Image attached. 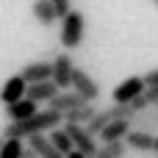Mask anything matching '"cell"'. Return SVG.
I'll list each match as a JSON object with an SVG mask.
<instances>
[{"label":"cell","instance_id":"7402d4cb","mask_svg":"<svg viewBox=\"0 0 158 158\" xmlns=\"http://www.w3.org/2000/svg\"><path fill=\"white\" fill-rule=\"evenodd\" d=\"M50 3H53V11H56L58 19H64V17L72 11V0H50Z\"/></svg>","mask_w":158,"mask_h":158},{"label":"cell","instance_id":"7a4b0ae2","mask_svg":"<svg viewBox=\"0 0 158 158\" xmlns=\"http://www.w3.org/2000/svg\"><path fill=\"white\" fill-rule=\"evenodd\" d=\"M83 33H86V17L72 8V11L61 19V36H58V39H61V47H67V50L81 47Z\"/></svg>","mask_w":158,"mask_h":158},{"label":"cell","instance_id":"8fae6325","mask_svg":"<svg viewBox=\"0 0 158 158\" xmlns=\"http://www.w3.org/2000/svg\"><path fill=\"white\" fill-rule=\"evenodd\" d=\"M33 114H39V106H36L33 100H28V97L17 100V103H11V106H6L8 122H22V119H28V117H33Z\"/></svg>","mask_w":158,"mask_h":158},{"label":"cell","instance_id":"3957f363","mask_svg":"<svg viewBox=\"0 0 158 158\" xmlns=\"http://www.w3.org/2000/svg\"><path fill=\"white\" fill-rule=\"evenodd\" d=\"M64 131L69 133V139H72V147L78 150V153H83L86 158H94L97 156V150H100V144H97V139L83 128V125H67L64 122Z\"/></svg>","mask_w":158,"mask_h":158},{"label":"cell","instance_id":"83f0119b","mask_svg":"<svg viewBox=\"0 0 158 158\" xmlns=\"http://www.w3.org/2000/svg\"><path fill=\"white\" fill-rule=\"evenodd\" d=\"M3 144H6V136H3V133H0V150H3Z\"/></svg>","mask_w":158,"mask_h":158},{"label":"cell","instance_id":"277c9868","mask_svg":"<svg viewBox=\"0 0 158 158\" xmlns=\"http://www.w3.org/2000/svg\"><path fill=\"white\" fill-rule=\"evenodd\" d=\"M72 72H75L72 56H69V53H58V56L53 58V83H56L61 92L72 89Z\"/></svg>","mask_w":158,"mask_h":158},{"label":"cell","instance_id":"44dd1931","mask_svg":"<svg viewBox=\"0 0 158 158\" xmlns=\"http://www.w3.org/2000/svg\"><path fill=\"white\" fill-rule=\"evenodd\" d=\"M22 150H25L22 139H6V144H3V150H0V158H19Z\"/></svg>","mask_w":158,"mask_h":158},{"label":"cell","instance_id":"e0dca14e","mask_svg":"<svg viewBox=\"0 0 158 158\" xmlns=\"http://www.w3.org/2000/svg\"><path fill=\"white\" fill-rule=\"evenodd\" d=\"M108 122H114V114H111V108H97V114L86 122V131L97 139L100 133H103V128L108 125Z\"/></svg>","mask_w":158,"mask_h":158},{"label":"cell","instance_id":"ffe728a7","mask_svg":"<svg viewBox=\"0 0 158 158\" xmlns=\"http://www.w3.org/2000/svg\"><path fill=\"white\" fill-rule=\"evenodd\" d=\"M125 153H128V144L125 142H108V144H103L97 150L94 158H122Z\"/></svg>","mask_w":158,"mask_h":158},{"label":"cell","instance_id":"30bf717a","mask_svg":"<svg viewBox=\"0 0 158 158\" xmlns=\"http://www.w3.org/2000/svg\"><path fill=\"white\" fill-rule=\"evenodd\" d=\"M58 92H61V89H58L53 81H42V83H31V86H28V92H25V97H28V100H33V103L39 106V103H50Z\"/></svg>","mask_w":158,"mask_h":158},{"label":"cell","instance_id":"4316f807","mask_svg":"<svg viewBox=\"0 0 158 158\" xmlns=\"http://www.w3.org/2000/svg\"><path fill=\"white\" fill-rule=\"evenodd\" d=\"M64 158H86V156H83V153H78V150H72L69 156H64Z\"/></svg>","mask_w":158,"mask_h":158},{"label":"cell","instance_id":"f546056e","mask_svg":"<svg viewBox=\"0 0 158 158\" xmlns=\"http://www.w3.org/2000/svg\"><path fill=\"white\" fill-rule=\"evenodd\" d=\"M153 6H158V0H153Z\"/></svg>","mask_w":158,"mask_h":158},{"label":"cell","instance_id":"4fadbf2b","mask_svg":"<svg viewBox=\"0 0 158 158\" xmlns=\"http://www.w3.org/2000/svg\"><path fill=\"white\" fill-rule=\"evenodd\" d=\"M28 147L36 153L39 158H64L56 147H53V142L47 139V133H36V136H28Z\"/></svg>","mask_w":158,"mask_h":158},{"label":"cell","instance_id":"484cf974","mask_svg":"<svg viewBox=\"0 0 158 158\" xmlns=\"http://www.w3.org/2000/svg\"><path fill=\"white\" fill-rule=\"evenodd\" d=\"M19 158H39V156H36V153H33L31 147H25V150H22V156H19Z\"/></svg>","mask_w":158,"mask_h":158},{"label":"cell","instance_id":"cb8c5ba5","mask_svg":"<svg viewBox=\"0 0 158 158\" xmlns=\"http://www.w3.org/2000/svg\"><path fill=\"white\" fill-rule=\"evenodd\" d=\"M144 100H147L150 106H156V103H158V89H153V86H147V89H144Z\"/></svg>","mask_w":158,"mask_h":158},{"label":"cell","instance_id":"2e32d148","mask_svg":"<svg viewBox=\"0 0 158 158\" xmlns=\"http://www.w3.org/2000/svg\"><path fill=\"white\" fill-rule=\"evenodd\" d=\"M94 114H97L94 103H86V106H81V108H75V111H67V114H64V122H67V125H83V128H86V122H89Z\"/></svg>","mask_w":158,"mask_h":158},{"label":"cell","instance_id":"603a6c76","mask_svg":"<svg viewBox=\"0 0 158 158\" xmlns=\"http://www.w3.org/2000/svg\"><path fill=\"white\" fill-rule=\"evenodd\" d=\"M128 106H131V111H133V114H142V111H147V108H150V103L144 100V92H142L139 97H133Z\"/></svg>","mask_w":158,"mask_h":158},{"label":"cell","instance_id":"ba28073f","mask_svg":"<svg viewBox=\"0 0 158 158\" xmlns=\"http://www.w3.org/2000/svg\"><path fill=\"white\" fill-rule=\"evenodd\" d=\"M22 81L31 83H42V81H53V61H31L28 67H22Z\"/></svg>","mask_w":158,"mask_h":158},{"label":"cell","instance_id":"9a60e30c","mask_svg":"<svg viewBox=\"0 0 158 158\" xmlns=\"http://www.w3.org/2000/svg\"><path fill=\"white\" fill-rule=\"evenodd\" d=\"M133 131H142V133H158V111H142L133 117Z\"/></svg>","mask_w":158,"mask_h":158},{"label":"cell","instance_id":"52a82bcc","mask_svg":"<svg viewBox=\"0 0 158 158\" xmlns=\"http://www.w3.org/2000/svg\"><path fill=\"white\" fill-rule=\"evenodd\" d=\"M81 106H86V100L78 94V92H72V89H67V92H58L50 103H47V108L50 111H58L61 117L67 114V111H75V108H81Z\"/></svg>","mask_w":158,"mask_h":158},{"label":"cell","instance_id":"7c38bea8","mask_svg":"<svg viewBox=\"0 0 158 158\" xmlns=\"http://www.w3.org/2000/svg\"><path fill=\"white\" fill-rule=\"evenodd\" d=\"M131 131H133V122L131 119H114V122H108L103 128L100 139H103V144H108V142H125V136Z\"/></svg>","mask_w":158,"mask_h":158},{"label":"cell","instance_id":"4dcf8cb0","mask_svg":"<svg viewBox=\"0 0 158 158\" xmlns=\"http://www.w3.org/2000/svg\"><path fill=\"white\" fill-rule=\"evenodd\" d=\"M156 111H158V103H156Z\"/></svg>","mask_w":158,"mask_h":158},{"label":"cell","instance_id":"8992f818","mask_svg":"<svg viewBox=\"0 0 158 158\" xmlns=\"http://www.w3.org/2000/svg\"><path fill=\"white\" fill-rule=\"evenodd\" d=\"M144 89H147L144 75H133V78L122 81V83L114 89V106H128V103H131L133 97H139Z\"/></svg>","mask_w":158,"mask_h":158},{"label":"cell","instance_id":"5b68a950","mask_svg":"<svg viewBox=\"0 0 158 158\" xmlns=\"http://www.w3.org/2000/svg\"><path fill=\"white\" fill-rule=\"evenodd\" d=\"M72 92H78L86 103H94V100L100 97L97 81H94L86 69H81V67H75V72H72Z\"/></svg>","mask_w":158,"mask_h":158},{"label":"cell","instance_id":"1f68e13d","mask_svg":"<svg viewBox=\"0 0 158 158\" xmlns=\"http://www.w3.org/2000/svg\"><path fill=\"white\" fill-rule=\"evenodd\" d=\"M156 158H158V156H156Z\"/></svg>","mask_w":158,"mask_h":158},{"label":"cell","instance_id":"ac0fdd59","mask_svg":"<svg viewBox=\"0 0 158 158\" xmlns=\"http://www.w3.org/2000/svg\"><path fill=\"white\" fill-rule=\"evenodd\" d=\"M31 11H33V17H36L39 25H53V22L58 19L50 0H33V8H31Z\"/></svg>","mask_w":158,"mask_h":158},{"label":"cell","instance_id":"d4e9b609","mask_svg":"<svg viewBox=\"0 0 158 158\" xmlns=\"http://www.w3.org/2000/svg\"><path fill=\"white\" fill-rule=\"evenodd\" d=\"M144 83L153 86V89H158V69H150V72L144 75Z\"/></svg>","mask_w":158,"mask_h":158},{"label":"cell","instance_id":"6da1fadb","mask_svg":"<svg viewBox=\"0 0 158 158\" xmlns=\"http://www.w3.org/2000/svg\"><path fill=\"white\" fill-rule=\"evenodd\" d=\"M61 119L64 117L58 111L47 108V111H39V114H33L22 122H8L3 136L6 139H28V136H36V133H50L53 128H61Z\"/></svg>","mask_w":158,"mask_h":158},{"label":"cell","instance_id":"9c48e42d","mask_svg":"<svg viewBox=\"0 0 158 158\" xmlns=\"http://www.w3.org/2000/svg\"><path fill=\"white\" fill-rule=\"evenodd\" d=\"M25 92H28V83L22 81V75H11V78L3 83V89H0V103H3V106H11V103L22 100Z\"/></svg>","mask_w":158,"mask_h":158},{"label":"cell","instance_id":"f1b7e54d","mask_svg":"<svg viewBox=\"0 0 158 158\" xmlns=\"http://www.w3.org/2000/svg\"><path fill=\"white\" fill-rule=\"evenodd\" d=\"M153 153H158V136H156V144H153Z\"/></svg>","mask_w":158,"mask_h":158},{"label":"cell","instance_id":"5bb4252c","mask_svg":"<svg viewBox=\"0 0 158 158\" xmlns=\"http://www.w3.org/2000/svg\"><path fill=\"white\" fill-rule=\"evenodd\" d=\"M125 144H128V150H136V153H153L156 136L153 133H142V131H131L125 136Z\"/></svg>","mask_w":158,"mask_h":158},{"label":"cell","instance_id":"d6986e66","mask_svg":"<svg viewBox=\"0 0 158 158\" xmlns=\"http://www.w3.org/2000/svg\"><path fill=\"white\" fill-rule=\"evenodd\" d=\"M47 139L53 142V147L61 153V156H69L75 147H72V139H69V133L64 131V128H53L50 133H47Z\"/></svg>","mask_w":158,"mask_h":158}]
</instances>
